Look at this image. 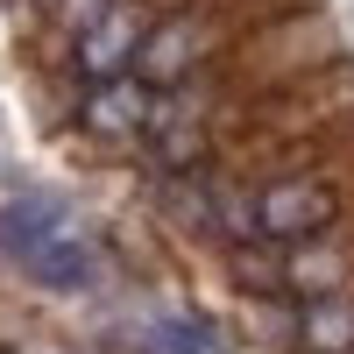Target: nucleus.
<instances>
[{
  "label": "nucleus",
  "mask_w": 354,
  "mask_h": 354,
  "mask_svg": "<svg viewBox=\"0 0 354 354\" xmlns=\"http://www.w3.org/2000/svg\"><path fill=\"white\" fill-rule=\"evenodd\" d=\"M142 354H213V333L192 319H149L142 326Z\"/></svg>",
  "instance_id": "obj_8"
},
{
  "label": "nucleus",
  "mask_w": 354,
  "mask_h": 354,
  "mask_svg": "<svg viewBox=\"0 0 354 354\" xmlns=\"http://www.w3.org/2000/svg\"><path fill=\"white\" fill-rule=\"evenodd\" d=\"M149 113H156V100L142 93V85H106V93H93V106H85V128L93 135H149Z\"/></svg>",
  "instance_id": "obj_6"
},
{
  "label": "nucleus",
  "mask_w": 354,
  "mask_h": 354,
  "mask_svg": "<svg viewBox=\"0 0 354 354\" xmlns=\"http://www.w3.org/2000/svg\"><path fill=\"white\" fill-rule=\"evenodd\" d=\"M340 220V192L326 177H305V170H283L255 192V241H312Z\"/></svg>",
  "instance_id": "obj_2"
},
{
  "label": "nucleus",
  "mask_w": 354,
  "mask_h": 354,
  "mask_svg": "<svg viewBox=\"0 0 354 354\" xmlns=\"http://www.w3.org/2000/svg\"><path fill=\"white\" fill-rule=\"evenodd\" d=\"M340 21L333 15H283V21H262L248 28L241 43L227 50V71L220 78H205L213 93H227V106H241V100H262V93H283V85H298V78H319V71H333L340 64Z\"/></svg>",
  "instance_id": "obj_1"
},
{
  "label": "nucleus",
  "mask_w": 354,
  "mask_h": 354,
  "mask_svg": "<svg viewBox=\"0 0 354 354\" xmlns=\"http://www.w3.org/2000/svg\"><path fill=\"white\" fill-rule=\"evenodd\" d=\"M57 227H64V205L43 198V192H28V198H15L8 213H0V248H8L15 262H28V255H36L50 234H57Z\"/></svg>",
  "instance_id": "obj_4"
},
{
  "label": "nucleus",
  "mask_w": 354,
  "mask_h": 354,
  "mask_svg": "<svg viewBox=\"0 0 354 354\" xmlns=\"http://www.w3.org/2000/svg\"><path fill=\"white\" fill-rule=\"evenodd\" d=\"M298 347L305 354H354V290H319V298H305Z\"/></svg>",
  "instance_id": "obj_3"
},
{
  "label": "nucleus",
  "mask_w": 354,
  "mask_h": 354,
  "mask_svg": "<svg viewBox=\"0 0 354 354\" xmlns=\"http://www.w3.org/2000/svg\"><path fill=\"white\" fill-rule=\"evenodd\" d=\"M340 277H347V262H340L333 248H319V234H312V241H290V255H283V290L319 298V290H340Z\"/></svg>",
  "instance_id": "obj_7"
},
{
  "label": "nucleus",
  "mask_w": 354,
  "mask_h": 354,
  "mask_svg": "<svg viewBox=\"0 0 354 354\" xmlns=\"http://www.w3.org/2000/svg\"><path fill=\"white\" fill-rule=\"evenodd\" d=\"M21 270H28V277H43V283H57V290H71V283H85V277H93V241H85V234L64 220V227H57L50 241L36 248V255L21 262Z\"/></svg>",
  "instance_id": "obj_5"
}]
</instances>
